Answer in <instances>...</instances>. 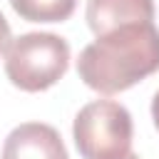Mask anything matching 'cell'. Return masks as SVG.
Listing matches in <instances>:
<instances>
[{
  "label": "cell",
  "instance_id": "6da1fadb",
  "mask_svg": "<svg viewBox=\"0 0 159 159\" xmlns=\"http://www.w3.org/2000/svg\"><path fill=\"white\" fill-rule=\"evenodd\" d=\"M157 70L159 30L154 22H132L99 35L77 60L80 80L99 94L124 92Z\"/></svg>",
  "mask_w": 159,
  "mask_h": 159
},
{
  "label": "cell",
  "instance_id": "7a4b0ae2",
  "mask_svg": "<svg viewBox=\"0 0 159 159\" xmlns=\"http://www.w3.org/2000/svg\"><path fill=\"white\" fill-rule=\"evenodd\" d=\"M70 67V45L55 32H25L5 50V75L22 92L57 84Z\"/></svg>",
  "mask_w": 159,
  "mask_h": 159
},
{
  "label": "cell",
  "instance_id": "3957f363",
  "mask_svg": "<svg viewBox=\"0 0 159 159\" xmlns=\"http://www.w3.org/2000/svg\"><path fill=\"white\" fill-rule=\"evenodd\" d=\"M72 137L82 159H122L132 149L134 122L124 104L94 99L77 112Z\"/></svg>",
  "mask_w": 159,
  "mask_h": 159
},
{
  "label": "cell",
  "instance_id": "277c9868",
  "mask_svg": "<svg viewBox=\"0 0 159 159\" xmlns=\"http://www.w3.org/2000/svg\"><path fill=\"white\" fill-rule=\"evenodd\" d=\"M2 159H70V157L55 127L42 122H25L7 134L2 144Z\"/></svg>",
  "mask_w": 159,
  "mask_h": 159
},
{
  "label": "cell",
  "instance_id": "5b68a950",
  "mask_svg": "<svg viewBox=\"0 0 159 159\" xmlns=\"http://www.w3.org/2000/svg\"><path fill=\"white\" fill-rule=\"evenodd\" d=\"M84 17L94 37H99L122 25L154 22V0H87Z\"/></svg>",
  "mask_w": 159,
  "mask_h": 159
},
{
  "label": "cell",
  "instance_id": "8992f818",
  "mask_svg": "<svg viewBox=\"0 0 159 159\" xmlns=\"http://www.w3.org/2000/svg\"><path fill=\"white\" fill-rule=\"evenodd\" d=\"M10 5L22 20H30V22H62L75 12L77 0H10Z\"/></svg>",
  "mask_w": 159,
  "mask_h": 159
},
{
  "label": "cell",
  "instance_id": "52a82bcc",
  "mask_svg": "<svg viewBox=\"0 0 159 159\" xmlns=\"http://www.w3.org/2000/svg\"><path fill=\"white\" fill-rule=\"evenodd\" d=\"M10 25H7V20H5V15L0 12V55L7 50V45H10Z\"/></svg>",
  "mask_w": 159,
  "mask_h": 159
},
{
  "label": "cell",
  "instance_id": "ba28073f",
  "mask_svg": "<svg viewBox=\"0 0 159 159\" xmlns=\"http://www.w3.org/2000/svg\"><path fill=\"white\" fill-rule=\"evenodd\" d=\"M152 119H154V127L159 129V92H157L154 99H152Z\"/></svg>",
  "mask_w": 159,
  "mask_h": 159
},
{
  "label": "cell",
  "instance_id": "9c48e42d",
  "mask_svg": "<svg viewBox=\"0 0 159 159\" xmlns=\"http://www.w3.org/2000/svg\"><path fill=\"white\" fill-rule=\"evenodd\" d=\"M122 159H139V157H137V154H132V152H129V154H127V157H122Z\"/></svg>",
  "mask_w": 159,
  "mask_h": 159
}]
</instances>
